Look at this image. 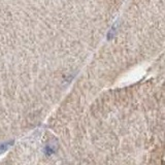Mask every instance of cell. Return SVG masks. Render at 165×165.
Masks as SVG:
<instances>
[{"label": "cell", "instance_id": "1", "mask_svg": "<svg viewBox=\"0 0 165 165\" xmlns=\"http://www.w3.org/2000/svg\"><path fill=\"white\" fill-rule=\"evenodd\" d=\"M12 145V141H10V143H2V145H0V154L4 153Z\"/></svg>", "mask_w": 165, "mask_h": 165}]
</instances>
